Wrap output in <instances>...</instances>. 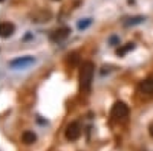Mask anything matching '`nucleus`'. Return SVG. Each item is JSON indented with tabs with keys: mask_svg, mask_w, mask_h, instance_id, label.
<instances>
[{
	"mask_svg": "<svg viewBox=\"0 0 153 151\" xmlns=\"http://www.w3.org/2000/svg\"><path fill=\"white\" fill-rule=\"evenodd\" d=\"M16 32V26L9 21H5V23H0V37L2 38H8L12 34Z\"/></svg>",
	"mask_w": 153,
	"mask_h": 151,
	"instance_id": "nucleus-6",
	"label": "nucleus"
},
{
	"mask_svg": "<svg viewBox=\"0 0 153 151\" xmlns=\"http://www.w3.org/2000/svg\"><path fill=\"white\" fill-rule=\"evenodd\" d=\"M152 78H153V77H152Z\"/></svg>",
	"mask_w": 153,
	"mask_h": 151,
	"instance_id": "nucleus-16",
	"label": "nucleus"
},
{
	"mask_svg": "<svg viewBox=\"0 0 153 151\" xmlns=\"http://www.w3.org/2000/svg\"><path fill=\"white\" fill-rule=\"evenodd\" d=\"M133 49H135V43H127L126 46H123L121 49L117 50V55L118 57H124L127 52H130V50H133Z\"/></svg>",
	"mask_w": 153,
	"mask_h": 151,
	"instance_id": "nucleus-10",
	"label": "nucleus"
},
{
	"mask_svg": "<svg viewBox=\"0 0 153 151\" xmlns=\"http://www.w3.org/2000/svg\"><path fill=\"white\" fill-rule=\"evenodd\" d=\"M0 2H3V0H0Z\"/></svg>",
	"mask_w": 153,
	"mask_h": 151,
	"instance_id": "nucleus-15",
	"label": "nucleus"
},
{
	"mask_svg": "<svg viewBox=\"0 0 153 151\" xmlns=\"http://www.w3.org/2000/svg\"><path fill=\"white\" fill-rule=\"evenodd\" d=\"M109 43H110V46H117V44H120V37L112 35V37H110V40H109Z\"/></svg>",
	"mask_w": 153,
	"mask_h": 151,
	"instance_id": "nucleus-12",
	"label": "nucleus"
},
{
	"mask_svg": "<svg viewBox=\"0 0 153 151\" xmlns=\"http://www.w3.org/2000/svg\"><path fill=\"white\" fill-rule=\"evenodd\" d=\"M22 141H23V144L31 145V144H34V142L37 141V136H35L34 131H25V133L22 134Z\"/></svg>",
	"mask_w": 153,
	"mask_h": 151,
	"instance_id": "nucleus-8",
	"label": "nucleus"
},
{
	"mask_svg": "<svg viewBox=\"0 0 153 151\" xmlns=\"http://www.w3.org/2000/svg\"><path fill=\"white\" fill-rule=\"evenodd\" d=\"M92 24V18H84V20H80L78 21V24H76V28H78L80 31H84V29H87L89 26Z\"/></svg>",
	"mask_w": 153,
	"mask_h": 151,
	"instance_id": "nucleus-11",
	"label": "nucleus"
},
{
	"mask_svg": "<svg viewBox=\"0 0 153 151\" xmlns=\"http://www.w3.org/2000/svg\"><path fill=\"white\" fill-rule=\"evenodd\" d=\"M32 64H35V58H34L32 55H25V57H19V58H16V60L9 61L8 66H9L11 69L19 70V69H28V67H31Z\"/></svg>",
	"mask_w": 153,
	"mask_h": 151,
	"instance_id": "nucleus-2",
	"label": "nucleus"
},
{
	"mask_svg": "<svg viewBox=\"0 0 153 151\" xmlns=\"http://www.w3.org/2000/svg\"><path fill=\"white\" fill-rule=\"evenodd\" d=\"M139 92L141 93H146V95H153V78H147L144 81H141V84H139Z\"/></svg>",
	"mask_w": 153,
	"mask_h": 151,
	"instance_id": "nucleus-7",
	"label": "nucleus"
},
{
	"mask_svg": "<svg viewBox=\"0 0 153 151\" xmlns=\"http://www.w3.org/2000/svg\"><path fill=\"white\" fill-rule=\"evenodd\" d=\"M94 72H95V64L92 61L83 63V66L80 69V89H81V92L91 90L92 80H94Z\"/></svg>",
	"mask_w": 153,
	"mask_h": 151,
	"instance_id": "nucleus-1",
	"label": "nucleus"
},
{
	"mask_svg": "<svg viewBox=\"0 0 153 151\" xmlns=\"http://www.w3.org/2000/svg\"><path fill=\"white\" fill-rule=\"evenodd\" d=\"M127 116H129V107H127L123 101L115 102L113 107H112V111H110V118L115 119V121H121V119H126Z\"/></svg>",
	"mask_w": 153,
	"mask_h": 151,
	"instance_id": "nucleus-3",
	"label": "nucleus"
},
{
	"mask_svg": "<svg viewBox=\"0 0 153 151\" xmlns=\"http://www.w3.org/2000/svg\"><path fill=\"white\" fill-rule=\"evenodd\" d=\"M71 34V29L69 28H60V29H57V31H54L52 34H51V41H55V43H58V41H61V40H65V38H68V35Z\"/></svg>",
	"mask_w": 153,
	"mask_h": 151,
	"instance_id": "nucleus-5",
	"label": "nucleus"
},
{
	"mask_svg": "<svg viewBox=\"0 0 153 151\" xmlns=\"http://www.w3.org/2000/svg\"><path fill=\"white\" fill-rule=\"evenodd\" d=\"M146 18L143 15H136V17H130V18H127L124 21V26H135V24H139V23H143Z\"/></svg>",
	"mask_w": 153,
	"mask_h": 151,
	"instance_id": "nucleus-9",
	"label": "nucleus"
},
{
	"mask_svg": "<svg viewBox=\"0 0 153 151\" xmlns=\"http://www.w3.org/2000/svg\"><path fill=\"white\" fill-rule=\"evenodd\" d=\"M65 136H66L68 141H76V139H78V137L81 136V127H80V124H78V122L69 124L68 127H66Z\"/></svg>",
	"mask_w": 153,
	"mask_h": 151,
	"instance_id": "nucleus-4",
	"label": "nucleus"
},
{
	"mask_svg": "<svg viewBox=\"0 0 153 151\" xmlns=\"http://www.w3.org/2000/svg\"><path fill=\"white\" fill-rule=\"evenodd\" d=\"M149 130H150V136L153 137V122L150 124V127H149Z\"/></svg>",
	"mask_w": 153,
	"mask_h": 151,
	"instance_id": "nucleus-14",
	"label": "nucleus"
},
{
	"mask_svg": "<svg viewBox=\"0 0 153 151\" xmlns=\"http://www.w3.org/2000/svg\"><path fill=\"white\" fill-rule=\"evenodd\" d=\"M106 72L109 73V72H110V67H106V66H104V67H103V70H101V75H106Z\"/></svg>",
	"mask_w": 153,
	"mask_h": 151,
	"instance_id": "nucleus-13",
	"label": "nucleus"
}]
</instances>
